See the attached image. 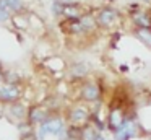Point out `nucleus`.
Wrapping results in <instances>:
<instances>
[{"mask_svg":"<svg viewBox=\"0 0 151 140\" xmlns=\"http://www.w3.org/2000/svg\"><path fill=\"white\" fill-rule=\"evenodd\" d=\"M145 2H151V0H145Z\"/></svg>","mask_w":151,"mask_h":140,"instance_id":"dca6fc26","label":"nucleus"},{"mask_svg":"<svg viewBox=\"0 0 151 140\" xmlns=\"http://www.w3.org/2000/svg\"><path fill=\"white\" fill-rule=\"evenodd\" d=\"M119 15H120V13H119L117 10H114V8H102L101 12H99V15H98L96 23H98L99 26L107 28V26H112L115 21H117Z\"/></svg>","mask_w":151,"mask_h":140,"instance_id":"7ed1b4c3","label":"nucleus"},{"mask_svg":"<svg viewBox=\"0 0 151 140\" xmlns=\"http://www.w3.org/2000/svg\"><path fill=\"white\" fill-rule=\"evenodd\" d=\"M80 96L85 101H98L99 96H101V91H99V86L93 81H88L81 86V91H80Z\"/></svg>","mask_w":151,"mask_h":140,"instance_id":"39448f33","label":"nucleus"},{"mask_svg":"<svg viewBox=\"0 0 151 140\" xmlns=\"http://www.w3.org/2000/svg\"><path fill=\"white\" fill-rule=\"evenodd\" d=\"M59 2H62V3H73V2H76V0H59Z\"/></svg>","mask_w":151,"mask_h":140,"instance_id":"2eb2a0df","label":"nucleus"},{"mask_svg":"<svg viewBox=\"0 0 151 140\" xmlns=\"http://www.w3.org/2000/svg\"><path fill=\"white\" fill-rule=\"evenodd\" d=\"M20 88L17 86L15 83H7L0 88V99L7 101V103H13L20 98Z\"/></svg>","mask_w":151,"mask_h":140,"instance_id":"20e7f679","label":"nucleus"},{"mask_svg":"<svg viewBox=\"0 0 151 140\" xmlns=\"http://www.w3.org/2000/svg\"><path fill=\"white\" fill-rule=\"evenodd\" d=\"M133 34L143 42L146 47L151 49V29H143V28H135Z\"/></svg>","mask_w":151,"mask_h":140,"instance_id":"9b49d317","label":"nucleus"},{"mask_svg":"<svg viewBox=\"0 0 151 140\" xmlns=\"http://www.w3.org/2000/svg\"><path fill=\"white\" fill-rule=\"evenodd\" d=\"M65 130V124L60 117H46L37 127V140H46L47 137H59Z\"/></svg>","mask_w":151,"mask_h":140,"instance_id":"f257e3e1","label":"nucleus"},{"mask_svg":"<svg viewBox=\"0 0 151 140\" xmlns=\"http://www.w3.org/2000/svg\"><path fill=\"white\" fill-rule=\"evenodd\" d=\"M8 20H10V13H8L7 10L0 8V25H4V23H7Z\"/></svg>","mask_w":151,"mask_h":140,"instance_id":"ddd939ff","label":"nucleus"},{"mask_svg":"<svg viewBox=\"0 0 151 140\" xmlns=\"http://www.w3.org/2000/svg\"><path fill=\"white\" fill-rule=\"evenodd\" d=\"M8 116L17 119V120H23L26 117V107L21 103L13 101V104H10V107H8Z\"/></svg>","mask_w":151,"mask_h":140,"instance_id":"6e6552de","label":"nucleus"},{"mask_svg":"<svg viewBox=\"0 0 151 140\" xmlns=\"http://www.w3.org/2000/svg\"><path fill=\"white\" fill-rule=\"evenodd\" d=\"M46 117L47 116L42 107H31L28 112V124H41Z\"/></svg>","mask_w":151,"mask_h":140,"instance_id":"9d476101","label":"nucleus"},{"mask_svg":"<svg viewBox=\"0 0 151 140\" xmlns=\"http://www.w3.org/2000/svg\"><path fill=\"white\" fill-rule=\"evenodd\" d=\"M88 117H89L88 111L81 106H76L70 111V120H72L73 124H83V122L88 120Z\"/></svg>","mask_w":151,"mask_h":140,"instance_id":"0eeeda50","label":"nucleus"},{"mask_svg":"<svg viewBox=\"0 0 151 140\" xmlns=\"http://www.w3.org/2000/svg\"><path fill=\"white\" fill-rule=\"evenodd\" d=\"M137 129H138L137 122L133 119H124L119 124L117 129L112 130L114 132V139L115 140H130L137 135Z\"/></svg>","mask_w":151,"mask_h":140,"instance_id":"f03ea898","label":"nucleus"},{"mask_svg":"<svg viewBox=\"0 0 151 140\" xmlns=\"http://www.w3.org/2000/svg\"><path fill=\"white\" fill-rule=\"evenodd\" d=\"M72 73L75 78H81L88 73V67H86V64H75L72 65Z\"/></svg>","mask_w":151,"mask_h":140,"instance_id":"f8f14e48","label":"nucleus"},{"mask_svg":"<svg viewBox=\"0 0 151 140\" xmlns=\"http://www.w3.org/2000/svg\"><path fill=\"white\" fill-rule=\"evenodd\" d=\"M135 26L137 28H143V29H151V15L146 12H137L132 15Z\"/></svg>","mask_w":151,"mask_h":140,"instance_id":"423d86ee","label":"nucleus"},{"mask_svg":"<svg viewBox=\"0 0 151 140\" xmlns=\"http://www.w3.org/2000/svg\"><path fill=\"white\" fill-rule=\"evenodd\" d=\"M0 8L8 13H18L23 10V0H0Z\"/></svg>","mask_w":151,"mask_h":140,"instance_id":"1a4fd4ad","label":"nucleus"},{"mask_svg":"<svg viewBox=\"0 0 151 140\" xmlns=\"http://www.w3.org/2000/svg\"><path fill=\"white\" fill-rule=\"evenodd\" d=\"M93 140H106V139H104V135H102L101 132H96V135H94V139H93Z\"/></svg>","mask_w":151,"mask_h":140,"instance_id":"4468645a","label":"nucleus"}]
</instances>
